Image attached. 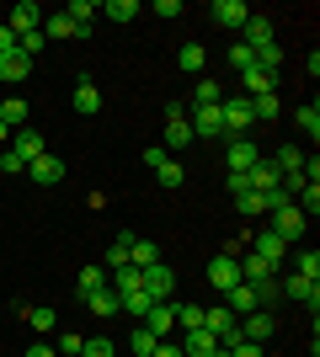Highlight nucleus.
Listing matches in <instances>:
<instances>
[{
    "mask_svg": "<svg viewBox=\"0 0 320 357\" xmlns=\"http://www.w3.org/2000/svg\"><path fill=\"white\" fill-rule=\"evenodd\" d=\"M267 219H273V235L283 240V245H294V240H299V235L310 229V219H305L299 208H294V203H289V208H273Z\"/></svg>",
    "mask_w": 320,
    "mask_h": 357,
    "instance_id": "f257e3e1",
    "label": "nucleus"
},
{
    "mask_svg": "<svg viewBox=\"0 0 320 357\" xmlns=\"http://www.w3.org/2000/svg\"><path fill=\"white\" fill-rule=\"evenodd\" d=\"M277 331V314L273 310H251V314H241V342H257V347H267V336Z\"/></svg>",
    "mask_w": 320,
    "mask_h": 357,
    "instance_id": "f03ea898",
    "label": "nucleus"
},
{
    "mask_svg": "<svg viewBox=\"0 0 320 357\" xmlns=\"http://www.w3.org/2000/svg\"><path fill=\"white\" fill-rule=\"evenodd\" d=\"M203 278H208V283L219 288V294H229V288L241 283V261H235L229 251H219V256L208 261V272H203Z\"/></svg>",
    "mask_w": 320,
    "mask_h": 357,
    "instance_id": "7ed1b4c3",
    "label": "nucleus"
},
{
    "mask_svg": "<svg viewBox=\"0 0 320 357\" xmlns=\"http://www.w3.org/2000/svg\"><path fill=\"white\" fill-rule=\"evenodd\" d=\"M139 326L150 331V336H160V342H171V331H176V298H166V304H150V314H144Z\"/></svg>",
    "mask_w": 320,
    "mask_h": 357,
    "instance_id": "20e7f679",
    "label": "nucleus"
},
{
    "mask_svg": "<svg viewBox=\"0 0 320 357\" xmlns=\"http://www.w3.org/2000/svg\"><path fill=\"white\" fill-rule=\"evenodd\" d=\"M144 294H150L155 304H166V298L176 294V272H171L166 261H155V267H144Z\"/></svg>",
    "mask_w": 320,
    "mask_h": 357,
    "instance_id": "39448f33",
    "label": "nucleus"
},
{
    "mask_svg": "<svg viewBox=\"0 0 320 357\" xmlns=\"http://www.w3.org/2000/svg\"><path fill=\"white\" fill-rule=\"evenodd\" d=\"M192 139H224V112L219 107H192Z\"/></svg>",
    "mask_w": 320,
    "mask_h": 357,
    "instance_id": "423d86ee",
    "label": "nucleus"
},
{
    "mask_svg": "<svg viewBox=\"0 0 320 357\" xmlns=\"http://www.w3.org/2000/svg\"><path fill=\"white\" fill-rule=\"evenodd\" d=\"M219 112H224V134L229 139H245V128H251V102L235 96V102H219Z\"/></svg>",
    "mask_w": 320,
    "mask_h": 357,
    "instance_id": "0eeeda50",
    "label": "nucleus"
},
{
    "mask_svg": "<svg viewBox=\"0 0 320 357\" xmlns=\"http://www.w3.org/2000/svg\"><path fill=\"white\" fill-rule=\"evenodd\" d=\"M70 107H75L80 118H96V112H102V91H96L91 75H80V80H75V96H70Z\"/></svg>",
    "mask_w": 320,
    "mask_h": 357,
    "instance_id": "6e6552de",
    "label": "nucleus"
},
{
    "mask_svg": "<svg viewBox=\"0 0 320 357\" xmlns=\"http://www.w3.org/2000/svg\"><path fill=\"white\" fill-rule=\"evenodd\" d=\"M277 294L299 298V304H310V314H320V283H315V278H299V272H294V278L277 288Z\"/></svg>",
    "mask_w": 320,
    "mask_h": 357,
    "instance_id": "1a4fd4ad",
    "label": "nucleus"
},
{
    "mask_svg": "<svg viewBox=\"0 0 320 357\" xmlns=\"http://www.w3.org/2000/svg\"><path fill=\"white\" fill-rule=\"evenodd\" d=\"M6 27H11L16 38H27V32H38V27H43V11H38L32 0H16V6H11V22H6Z\"/></svg>",
    "mask_w": 320,
    "mask_h": 357,
    "instance_id": "9d476101",
    "label": "nucleus"
},
{
    "mask_svg": "<svg viewBox=\"0 0 320 357\" xmlns=\"http://www.w3.org/2000/svg\"><path fill=\"white\" fill-rule=\"evenodd\" d=\"M257 160H261V149L251 144V139H229V149H224V165H229V171H241V176H245Z\"/></svg>",
    "mask_w": 320,
    "mask_h": 357,
    "instance_id": "9b49d317",
    "label": "nucleus"
},
{
    "mask_svg": "<svg viewBox=\"0 0 320 357\" xmlns=\"http://www.w3.org/2000/svg\"><path fill=\"white\" fill-rule=\"evenodd\" d=\"M208 16L219 27H245V22H251V6H245V0H213Z\"/></svg>",
    "mask_w": 320,
    "mask_h": 357,
    "instance_id": "f8f14e48",
    "label": "nucleus"
},
{
    "mask_svg": "<svg viewBox=\"0 0 320 357\" xmlns=\"http://www.w3.org/2000/svg\"><path fill=\"white\" fill-rule=\"evenodd\" d=\"M251 256H261V261H267V267H283V256H289V245H283V240H277L273 235V229H261V235H257V245H251Z\"/></svg>",
    "mask_w": 320,
    "mask_h": 357,
    "instance_id": "ddd939ff",
    "label": "nucleus"
},
{
    "mask_svg": "<svg viewBox=\"0 0 320 357\" xmlns=\"http://www.w3.org/2000/svg\"><path fill=\"white\" fill-rule=\"evenodd\" d=\"M27 176L38 181V187H54V181H64V160L59 155H38V160L27 165Z\"/></svg>",
    "mask_w": 320,
    "mask_h": 357,
    "instance_id": "4468645a",
    "label": "nucleus"
},
{
    "mask_svg": "<svg viewBox=\"0 0 320 357\" xmlns=\"http://www.w3.org/2000/svg\"><path fill=\"white\" fill-rule=\"evenodd\" d=\"M11 149H16V155H22V160H38V155H48V139L43 134H38V128H16V139H11Z\"/></svg>",
    "mask_w": 320,
    "mask_h": 357,
    "instance_id": "2eb2a0df",
    "label": "nucleus"
},
{
    "mask_svg": "<svg viewBox=\"0 0 320 357\" xmlns=\"http://www.w3.org/2000/svg\"><path fill=\"white\" fill-rule=\"evenodd\" d=\"M27 75H32V59L22 48H16V54H0V80H6V86H22Z\"/></svg>",
    "mask_w": 320,
    "mask_h": 357,
    "instance_id": "dca6fc26",
    "label": "nucleus"
},
{
    "mask_svg": "<svg viewBox=\"0 0 320 357\" xmlns=\"http://www.w3.org/2000/svg\"><path fill=\"white\" fill-rule=\"evenodd\" d=\"M224 310L235 314V320H241V314H251V310H261V304H257V288H251V283H235V288L224 294Z\"/></svg>",
    "mask_w": 320,
    "mask_h": 357,
    "instance_id": "f3484780",
    "label": "nucleus"
},
{
    "mask_svg": "<svg viewBox=\"0 0 320 357\" xmlns=\"http://www.w3.org/2000/svg\"><path fill=\"white\" fill-rule=\"evenodd\" d=\"M241 43L251 48V54H261L267 43H277V38H273V22H267V16H251V22H245V38H241Z\"/></svg>",
    "mask_w": 320,
    "mask_h": 357,
    "instance_id": "a211bd4d",
    "label": "nucleus"
},
{
    "mask_svg": "<svg viewBox=\"0 0 320 357\" xmlns=\"http://www.w3.org/2000/svg\"><path fill=\"white\" fill-rule=\"evenodd\" d=\"M241 80H245V102H257V96H273V91H277V75L257 70V64H251V70H245Z\"/></svg>",
    "mask_w": 320,
    "mask_h": 357,
    "instance_id": "6ab92c4d",
    "label": "nucleus"
},
{
    "mask_svg": "<svg viewBox=\"0 0 320 357\" xmlns=\"http://www.w3.org/2000/svg\"><path fill=\"white\" fill-rule=\"evenodd\" d=\"M245 187H251V192H273V187H283V176L273 171V160H257L245 171Z\"/></svg>",
    "mask_w": 320,
    "mask_h": 357,
    "instance_id": "aec40b11",
    "label": "nucleus"
},
{
    "mask_svg": "<svg viewBox=\"0 0 320 357\" xmlns=\"http://www.w3.org/2000/svg\"><path fill=\"white\" fill-rule=\"evenodd\" d=\"M187 144H192V123H187V118H166V139H160V149L171 155V149H187Z\"/></svg>",
    "mask_w": 320,
    "mask_h": 357,
    "instance_id": "412c9836",
    "label": "nucleus"
},
{
    "mask_svg": "<svg viewBox=\"0 0 320 357\" xmlns=\"http://www.w3.org/2000/svg\"><path fill=\"white\" fill-rule=\"evenodd\" d=\"M219 342H213L208 331H182V357H213Z\"/></svg>",
    "mask_w": 320,
    "mask_h": 357,
    "instance_id": "4be33fe9",
    "label": "nucleus"
},
{
    "mask_svg": "<svg viewBox=\"0 0 320 357\" xmlns=\"http://www.w3.org/2000/svg\"><path fill=\"white\" fill-rule=\"evenodd\" d=\"M299 165H305V149H299V144H277V155H273L277 176H299Z\"/></svg>",
    "mask_w": 320,
    "mask_h": 357,
    "instance_id": "5701e85b",
    "label": "nucleus"
},
{
    "mask_svg": "<svg viewBox=\"0 0 320 357\" xmlns=\"http://www.w3.org/2000/svg\"><path fill=\"white\" fill-rule=\"evenodd\" d=\"M155 261H160V245H155V240H139L134 235V245H128V267H155Z\"/></svg>",
    "mask_w": 320,
    "mask_h": 357,
    "instance_id": "b1692460",
    "label": "nucleus"
},
{
    "mask_svg": "<svg viewBox=\"0 0 320 357\" xmlns=\"http://www.w3.org/2000/svg\"><path fill=\"white\" fill-rule=\"evenodd\" d=\"M219 102H224V86L208 80V75H198V86H192V107H219Z\"/></svg>",
    "mask_w": 320,
    "mask_h": 357,
    "instance_id": "393cba45",
    "label": "nucleus"
},
{
    "mask_svg": "<svg viewBox=\"0 0 320 357\" xmlns=\"http://www.w3.org/2000/svg\"><path fill=\"white\" fill-rule=\"evenodd\" d=\"M150 304H155V298L144 294V288H134V294H118V314H134V320H144V314H150Z\"/></svg>",
    "mask_w": 320,
    "mask_h": 357,
    "instance_id": "a878e982",
    "label": "nucleus"
},
{
    "mask_svg": "<svg viewBox=\"0 0 320 357\" xmlns=\"http://www.w3.org/2000/svg\"><path fill=\"white\" fill-rule=\"evenodd\" d=\"M107 288V267H86L75 278V298H91V294H102Z\"/></svg>",
    "mask_w": 320,
    "mask_h": 357,
    "instance_id": "bb28decb",
    "label": "nucleus"
},
{
    "mask_svg": "<svg viewBox=\"0 0 320 357\" xmlns=\"http://www.w3.org/2000/svg\"><path fill=\"white\" fill-rule=\"evenodd\" d=\"M241 283H251V288H261V283H273V267L261 261V256H245L241 261Z\"/></svg>",
    "mask_w": 320,
    "mask_h": 357,
    "instance_id": "cd10ccee",
    "label": "nucleus"
},
{
    "mask_svg": "<svg viewBox=\"0 0 320 357\" xmlns=\"http://www.w3.org/2000/svg\"><path fill=\"white\" fill-rule=\"evenodd\" d=\"M64 16H70L75 27H96V16H102V6H91V0H70V6H64Z\"/></svg>",
    "mask_w": 320,
    "mask_h": 357,
    "instance_id": "c85d7f7f",
    "label": "nucleus"
},
{
    "mask_svg": "<svg viewBox=\"0 0 320 357\" xmlns=\"http://www.w3.org/2000/svg\"><path fill=\"white\" fill-rule=\"evenodd\" d=\"M0 123H6V128H27V102H22V96H6V102H0Z\"/></svg>",
    "mask_w": 320,
    "mask_h": 357,
    "instance_id": "c756f323",
    "label": "nucleus"
},
{
    "mask_svg": "<svg viewBox=\"0 0 320 357\" xmlns=\"http://www.w3.org/2000/svg\"><path fill=\"white\" fill-rule=\"evenodd\" d=\"M294 123H299V128L310 134V144H315V139H320V102H305L299 112H294Z\"/></svg>",
    "mask_w": 320,
    "mask_h": 357,
    "instance_id": "7c9ffc66",
    "label": "nucleus"
},
{
    "mask_svg": "<svg viewBox=\"0 0 320 357\" xmlns=\"http://www.w3.org/2000/svg\"><path fill=\"white\" fill-rule=\"evenodd\" d=\"M43 38L48 43H59V38H75V22H70V16H43Z\"/></svg>",
    "mask_w": 320,
    "mask_h": 357,
    "instance_id": "2f4dec72",
    "label": "nucleus"
},
{
    "mask_svg": "<svg viewBox=\"0 0 320 357\" xmlns=\"http://www.w3.org/2000/svg\"><path fill=\"white\" fill-rule=\"evenodd\" d=\"M128 245H134V235H118V240H112V245H107V261H102V267H107V272L128 267Z\"/></svg>",
    "mask_w": 320,
    "mask_h": 357,
    "instance_id": "473e14b6",
    "label": "nucleus"
},
{
    "mask_svg": "<svg viewBox=\"0 0 320 357\" xmlns=\"http://www.w3.org/2000/svg\"><path fill=\"white\" fill-rule=\"evenodd\" d=\"M277 112H283V102H277V91H273V96H257V102H251V123H273Z\"/></svg>",
    "mask_w": 320,
    "mask_h": 357,
    "instance_id": "72a5a7b5",
    "label": "nucleus"
},
{
    "mask_svg": "<svg viewBox=\"0 0 320 357\" xmlns=\"http://www.w3.org/2000/svg\"><path fill=\"white\" fill-rule=\"evenodd\" d=\"M176 59H182V70H187V75H203L208 54H203V43H182V54H176Z\"/></svg>",
    "mask_w": 320,
    "mask_h": 357,
    "instance_id": "f704fd0d",
    "label": "nucleus"
},
{
    "mask_svg": "<svg viewBox=\"0 0 320 357\" xmlns=\"http://www.w3.org/2000/svg\"><path fill=\"white\" fill-rule=\"evenodd\" d=\"M22 314H27V326L38 331V336H48V331H54V320H59V314L43 310V304H32V310H22Z\"/></svg>",
    "mask_w": 320,
    "mask_h": 357,
    "instance_id": "c9c22d12",
    "label": "nucleus"
},
{
    "mask_svg": "<svg viewBox=\"0 0 320 357\" xmlns=\"http://www.w3.org/2000/svg\"><path fill=\"white\" fill-rule=\"evenodd\" d=\"M80 304H86L91 314H118V294H112V288H102V294H91V298H80Z\"/></svg>",
    "mask_w": 320,
    "mask_h": 357,
    "instance_id": "e433bc0d",
    "label": "nucleus"
},
{
    "mask_svg": "<svg viewBox=\"0 0 320 357\" xmlns=\"http://www.w3.org/2000/svg\"><path fill=\"white\" fill-rule=\"evenodd\" d=\"M102 16H107V22H134V16H139V6H134V0H107V6H102Z\"/></svg>",
    "mask_w": 320,
    "mask_h": 357,
    "instance_id": "4c0bfd02",
    "label": "nucleus"
},
{
    "mask_svg": "<svg viewBox=\"0 0 320 357\" xmlns=\"http://www.w3.org/2000/svg\"><path fill=\"white\" fill-rule=\"evenodd\" d=\"M176 326L182 331H203V310L198 304H176Z\"/></svg>",
    "mask_w": 320,
    "mask_h": 357,
    "instance_id": "58836bf2",
    "label": "nucleus"
},
{
    "mask_svg": "<svg viewBox=\"0 0 320 357\" xmlns=\"http://www.w3.org/2000/svg\"><path fill=\"white\" fill-rule=\"evenodd\" d=\"M118 347H112V336H86V347H80V357H112Z\"/></svg>",
    "mask_w": 320,
    "mask_h": 357,
    "instance_id": "ea45409f",
    "label": "nucleus"
},
{
    "mask_svg": "<svg viewBox=\"0 0 320 357\" xmlns=\"http://www.w3.org/2000/svg\"><path fill=\"white\" fill-rule=\"evenodd\" d=\"M155 347H160V336H150L144 326H134V357H155Z\"/></svg>",
    "mask_w": 320,
    "mask_h": 357,
    "instance_id": "a19ab883",
    "label": "nucleus"
},
{
    "mask_svg": "<svg viewBox=\"0 0 320 357\" xmlns=\"http://www.w3.org/2000/svg\"><path fill=\"white\" fill-rule=\"evenodd\" d=\"M16 48H22V54H27V59H38V54H43V48H48L43 27H38V32H27V38H16Z\"/></svg>",
    "mask_w": 320,
    "mask_h": 357,
    "instance_id": "79ce46f5",
    "label": "nucleus"
},
{
    "mask_svg": "<svg viewBox=\"0 0 320 357\" xmlns=\"http://www.w3.org/2000/svg\"><path fill=\"white\" fill-rule=\"evenodd\" d=\"M251 64H257V54H251L245 43H235V48H229V70H235V75H245Z\"/></svg>",
    "mask_w": 320,
    "mask_h": 357,
    "instance_id": "37998d69",
    "label": "nucleus"
},
{
    "mask_svg": "<svg viewBox=\"0 0 320 357\" xmlns=\"http://www.w3.org/2000/svg\"><path fill=\"white\" fill-rule=\"evenodd\" d=\"M155 176H160V187H182V181H187V171H182V160H166L160 171H155Z\"/></svg>",
    "mask_w": 320,
    "mask_h": 357,
    "instance_id": "c03bdc74",
    "label": "nucleus"
},
{
    "mask_svg": "<svg viewBox=\"0 0 320 357\" xmlns=\"http://www.w3.org/2000/svg\"><path fill=\"white\" fill-rule=\"evenodd\" d=\"M235 208H241L245 219H261V213H267V208H261V197H257V192H235Z\"/></svg>",
    "mask_w": 320,
    "mask_h": 357,
    "instance_id": "a18cd8bd",
    "label": "nucleus"
},
{
    "mask_svg": "<svg viewBox=\"0 0 320 357\" xmlns=\"http://www.w3.org/2000/svg\"><path fill=\"white\" fill-rule=\"evenodd\" d=\"M299 278H315V283H320V251H315V245L299 251Z\"/></svg>",
    "mask_w": 320,
    "mask_h": 357,
    "instance_id": "49530a36",
    "label": "nucleus"
},
{
    "mask_svg": "<svg viewBox=\"0 0 320 357\" xmlns=\"http://www.w3.org/2000/svg\"><path fill=\"white\" fill-rule=\"evenodd\" d=\"M80 347H86V336H75V331H64L54 352H59V357H80Z\"/></svg>",
    "mask_w": 320,
    "mask_h": 357,
    "instance_id": "de8ad7c7",
    "label": "nucleus"
},
{
    "mask_svg": "<svg viewBox=\"0 0 320 357\" xmlns=\"http://www.w3.org/2000/svg\"><path fill=\"white\" fill-rule=\"evenodd\" d=\"M0 171H6V176H27V160H22L16 149H6V155H0Z\"/></svg>",
    "mask_w": 320,
    "mask_h": 357,
    "instance_id": "09e8293b",
    "label": "nucleus"
},
{
    "mask_svg": "<svg viewBox=\"0 0 320 357\" xmlns=\"http://www.w3.org/2000/svg\"><path fill=\"white\" fill-rule=\"evenodd\" d=\"M229 357H267V347H257V342H235V347H229Z\"/></svg>",
    "mask_w": 320,
    "mask_h": 357,
    "instance_id": "8fccbe9b",
    "label": "nucleus"
},
{
    "mask_svg": "<svg viewBox=\"0 0 320 357\" xmlns=\"http://www.w3.org/2000/svg\"><path fill=\"white\" fill-rule=\"evenodd\" d=\"M171 160V155H166V149H160V144H150V149H144V165H150V171H160V165H166Z\"/></svg>",
    "mask_w": 320,
    "mask_h": 357,
    "instance_id": "3c124183",
    "label": "nucleus"
},
{
    "mask_svg": "<svg viewBox=\"0 0 320 357\" xmlns=\"http://www.w3.org/2000/svg\"><path fill=\"white\" fill-rule=\"evenodd\" d=\"M0 54H16V32L6 27V22H0Z\"/></svg>",
    "mask_w": 320,
    "mask_h": 357,
    "instance_id": "603ef678",
    "label": "nucleus"
},
{
    "mask_svg": "<svg viewBox=\"0 0 320 357\" xmlns=\"http://www.w3.org/2000/svg\"><path fill=\"white\" fill-rule=\"evenodd\" d=\"M224 187H229V197H235V192H251V187H245V176H241V171H229V176H224Z\"/></svg>",
    "mask_w": 320,
    "mask_h": 357,
    "instance_id": "864d4df0",
    "label": "nucleus"
},
{
    "mask_svg": "<svg viewBox=\"0 0 320 357\" xmlns=\"http://www.w3.org/2000/svg\"><path fill=\"white\" fill-rule=\"evenodd\" d=\"M27 357H59V352H54L48 342H32V347H27Z\"/></svg>",
    "mask_w": 320,
    "mask_h": 357,
    "instance_id": "5fc2aeb1",
    "label": "nucleus"
},
{
    "mask_svg": "<svg viewBox=\"0 0 320 357\" xmlns=\"http://www.w3.org/2000/svg\"><path fill=\"white\" fill-rule=\"evenodd\" d=\"M155 357H182V347H176V342H160V347H155Z\"/></svg>",
    "mask_w": 320,
    "mask_h": 357,
    "instance_id": "6e6d98bb",
    "label": "nucleus"
},
{
    "mask_svg": "<svg viewBox=\"0 0 320 357\" xmlns=\"http://www.w3.org/2000/svg\"><path fill=\"white\" fill-rule=\"evenodd\" d=\"M6 139H11V128H6V123H0V144H6Z\"/></svg>",
    "mask_w": 320,
    "mask_h": 357,
    "instance_id": "4d7b16f0",
    "label": "nucleus"
}]
</instances>
